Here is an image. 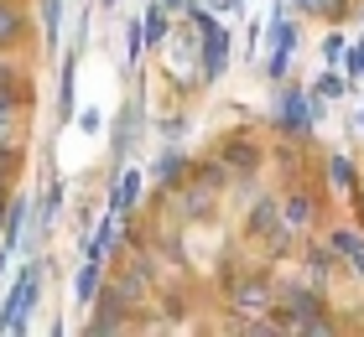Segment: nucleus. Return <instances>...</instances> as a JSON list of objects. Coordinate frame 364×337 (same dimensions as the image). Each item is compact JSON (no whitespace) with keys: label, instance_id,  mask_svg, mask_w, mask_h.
Segmentation results:
<instances>
[{"label":"nucleus","instance_id":"f257e3e1","mask_svg":"<svg viewBox=\"0 0 364 337\" xmlns=\"http://www.w3.org/2000/svg\"><path fill=\"white\" fill-rule=\"evenodd\" d=\"M188 16L198 21V37H203V83H219L224 67H229V26L213 21V16H203L198 6H193Z\"/></svg>","mask_w":364,"mask_h":337},{"label":"nucleus","instance_id":"f03ea898","mask_svg":"<svg viewBox=\"0 0 364 337\" xmlns=\"http://www.w3.org/2000/svg\"><path fill=\"white\" fill-rule=\"evenodd\" d=\"M37 291H42V270L26 265L21 275H16V291L6 301V311H0V332H26V316L37 306Z\"/></svg>","mask_w":364,"mask_h":337},{"label":"nucleus","instance_id":"7ed1b4c3","mask_svg":"<svg viewBox=\"0 0 364 337\" xmlns=\"http://www.w3.org/2000/svg\"><path fill=\"white\" fill-rule=\"evenodd\" d=\"M312 120H318V99H307V94L281 99V125L287 130H312Z\"/></svg>","mask_w":364,"mask_h":337},{"label":"nucleus","instance_id":"20e7f679","mask_svg":"<svg viewBox=\"0 0 364 337\" xmlns=\"http://www.w3.org/2000/svg\"><path fill=\"white\" fill-rule=\"evenodd\" d=\"M73 83H78V53L63 57V83H58V125L73 120Z\"/></svg>","mask_w":364,"mask_h":337},{"label":"nucleus","instance_id":"39448f33","mask_svg":"<svg viewBox=\"0 0 364 337\" xmlns=\"http://www.w3.org/2000/svg\"><path fill=\"white\" fill-rule=\"evenodd\" d=\"M125 311H130L125 301L114 296V291H105V301H99V311H94V322H89V332H94V337H99V332H114V327L125 322Z\"/></svg>","mask_w":364,"mask_h":337},{"label":"nucleus","instance_id":"423d86ee","mask_svg":"<svg viewBox=\"0 0 364 337\" xmlns=\"http://www.w3.org/2000/svg\"><path fill=\"white\" fill-rule=\"evenodd\" d=\"M333 255H338L343 265H354V275L364 280V239H359L354 228H338V233H333Z\"/></svg>","mask_w":364,"mask_h":337},{"label":"nucleus","instance_id":"0eeeda50","mask_svg":"<svg viewBox=\"0 0 364 337\" xmlns=\"http://www.w3.org/2000/svg\"><path fill=\"white\" fill-rule=\"evenodd\" d=\"M26 213H31V202H26V197H16L11 208H6V223H0V244H6V249H21V228H26Z\"/></svg>","mask_w":364,"mask_h":337},{"label":"nucleus","instance_id":"6e6552de","mask_svg":"<svg viewBox=\"0 0 364 337\" xmlns=\"http://www.w3.org/2000/svg\"><path fill=\"white\" fill-rule=\"evenodd\" d=\"M235 306H240V311H266V306H271V285L255 280V275L240 280V285H235Z\"/></svg>","mask_w":364,"mask_h":337},{"label":"nucleus","instance_id":"1a4fd4ad","mask_svg":"<svg viewBox=\"0 0 364 337\" xmlns=\"http://www.w3.org/2000/svg\"><path fill=\"white\" fill-rule=\"evenodd\" d=\"M141 202V172H120L114 182V197H109V213H130Z\"/></svg>","mask_w":364,"mask_h":337},{"label":"nucleus","instance_id":"9d476101","mask_svg":"<svg viewBox=\"0 0 364 337\" xmlns=\"http://www.w3.org/2000/svg\"><path fill=\"white\" fill-rule=\"evenodd\" d=\"M141 26H146V47H161V42H167V6H156V0H151Z\"/></svg>","mask_w":364,"mask_h":337},{"label":"nucleus","instance_id":"9b49d317","mask_svg":"<svg viewBox=\"0 0 364 337\" xmlns=\"http://www.w3.org/2000/svg\"><path fill=\"white\" fill-rule=\"evenodd\" d=\"M94 291H99V255H89V260H84V270H78V285H73V296H78V301H94Z\"/></svg>","mask_w":364,"mask_h":337},{"label":"nucleus","instance_id":"f8f14e48","mask_svg":"<svg viewBox=\"0 0 364 337\" xmlns=\"http://www.w3.org/2000/svg\"><path fill=\"white\" fill-rule=\"evenodd\" d=\"M307 223H312V202H307L302 192H291V197H287V233H291V228H307Z\"/></svg>","mask_w":364,"mask_h":337},{"label":"nucleus","instance_id":"ddd939ff","mask_svg":"<svg viewBox=\"0 0 364 337\" xmlns=\"http://www.w3.org/2000/svg\"><path fill=\"white\" fill-rule=\"evenodd\" d=\"M42 31H47V42L58 47V37H63V0H42Z\"/></svg>","mask_w":364,"mask_h":337},{"label":"nucleus","instance_id":"4468645a","mask_svg":"<svg viewBox=\"0 0 364 337\" xmlns=\"http://www.w3.org/2000/svg\"><path fill=\"white\" fill-rule=\"evenodd\" d=\"M156 177H161V182H177V177H188V161H182L177 150H161V161H156Z\"/></svg>","mask_w":364,"mask_h":337},{"label":"nucleus","instance_id":"2eb2a0df","mask_svg":"<svg viewBox=\"0 0 364 337\" xmlns=\"http://www.w3.org/2000/svg\"><path fill=\"white\" fill-rule=\"evenodd\" d=\"M296 6H302L307 16H328V21H338V16H343V6H349V0H296Z\"/></svg>","mask_w":364,"mask_h":337},{"label":"nucleus","instance_id":"dca6fc26","mask_svg":"<svg viewBox=\"0 0 364 337\" xmlns=\"http://www.w3.org/2000/svg\"><path fill=\"white\" fill-rule=\"evenodd\" d=\"M16 37H21V16H16L11 6H0V47H11Z\"/></svg>","mask_w":364,"mask_h":337},{"label":"nucleus","instance_id":"f3484780","mask_svg":"<svg viewBox=\"0 0 364 337\" xmlns=\"http://www.w3.org/2000/svg\"><path fill=\"white\" fill-rule=\"evenodd\" d=\"M328 177H333V187H354V161L333 156V161H328Z\"/></svg>","mask_w":364,"mask_h":337},{"label":"nucleus","instance_id":"a211bd4d","mask_svg":"<svg viewBox=\"0 0 364 337\" xmlns=\"http://www.w3.org/2000/svg\"><path fill=\"white\" fill-rule=\"evenodd\" d=\"M136 120H141V109H125V120H120V130H114V150H130V135H136Z\"/></svg>","mask_w":364,"mask_h":337},{"label":"nucleus","instance_id":"6ab92c4d","mask_svg":"<svg viewBox=\"0 0 364 337\" xmlns=\"http://www.w3.org/2000/svg\"><path fill=\"white\" fill-rule=\"evenodd\" d=\"M58 208H63V182H53V187H47V197H42V228L58 218Z\"/></svg>","mask_w":364,"mask_h":337},{"label":"nucleus","instance_id":"aec40b11","mask_svg":"<svg viewBox=\"0 0 364 337\" xmlns=\"http://www.w3.org/2000/svg\"><path fill=\"white\" fill-rule=\"evenodd\" d=\"M271 218H276V202H271V197H266V202H255V213H250V233H260V228L271 223Z\"/></svg>","mask_w":364,"mask_h":337},{"label":"nucleus","instance_id":"412c9836","mask_svg":"<svg viewBox=\"0 0 364 337\" xmlns=\"http://www.w3.org/2000/svg\"><path fill=\"white\" fill-rule=\"evenodd\" d=\"M287 62H291V47H276L271 62H266V73H271V78H287Z\"/></svg>","mask_w":364,"mask_h":337},{"label":"nucleus","instance_id":"4be33fe9","mask_svg":"<svg viewBox=\"0 0 364 337\" xmlns=\"http://www.w3.org/2000/svg\"><path fill=\"white\" fill-rule=\"evenodd\" d=\"M224 156H229V161H235V166H240V172H250V166H255V156H250V145H229V150H224Z\"/></svg>","mask_w":364,"mask_h":337},{"label":"nucleus","instance_id":"5701e85b","mask_svg":"<svg viewBox=\"0 0 364 337\" xmlns=\"http://www.w3.org/2000/svg\"><path fill=\"white\" fill-rule=\"evenodd\" d=\"M338 94H343V78H338V73H328V78L318 83V99H338Z\"/></svg>","mask_w":364,"mask_h":337},{"label":"nucleus","instance_id":"b1692460","mask_svg":"<svg viewBox=\"0 0 364 337\" xmlns=\"http://www.w3.org/2000/svg\"><path fill=\"white\" fill-rule=\"evenodd\" d=\"M349 78H364V42L349 47Z\"/></svg>","mask_w":364,"mask_h":337},{"label":"nucleus","instance_id":"393cba45","mask_svg":"<svg viewBox=\"0 0 364 337\" xmlns=\"http://www.w3.org/2000/svg\"><path fill=\"white\" fill-rule=\"evenodd\" d=\"M323 57L338 62V57H343V37H328V42H323Z\"/></svg>","mask_w":364,"mask_h":337},{"label":"nucleus","instance_id":"a878e982","mask_svg":"<svg viewBox=\"0 0 364 337\" xmlns=\"http://www.w3.org/2000/svg\"><path fill=\"white\" fill-rule=\"evenodd\" d=\"M6 182H11V150L0 145V192H6Z\"/></svg>","mask_w":364,"mask_h":337},{"label":"nucleus","instance_id":"bb28decb","mask_svg":"<svg viewBox=\"0 0 364 337\" xmlns=\"http://www.w3.org/2000/svg\"><path fill=\"white\" fill-rule=\"evenodd\" d=\"M11 120H16V109H0V145H6V135H11Z\"/></svg>","mask_w":364,"mask_h":337},{"label":"nucleus","instance_id":"cd10ccee","mask_svg":"<svg viewBox=\"0 0 364 337\" xmlns=\"http://www.w3.org/2000/svg\"><path fill=\"white\" fill-rule=\"evenodd\" d=\"M6 260H11V249H6V244H0V275H6Z\"/></svg>","mask_w":364,"mask_h":337},{"label":"nucleus","instance_id":"c85d7f7f","mask_svg":"<svg viewBox=\"0 0 364 337\" xmlns=\"http://www.w3.org/2000/svg\"><path fill=\"white\" fill-rule=\"evenodd\" d=\"M0 223H6V197H0Z\"/></svg>","mask_w":364,"mask_h":337},{"label":"nucleus","instance_id":"c756f323","mask_svg":"<svg viewBox=\"0 0 364 337\" xmlns=\"http://www.w3.org/2000/svg\"><path fill=\"white\" fill-rule=\"evenodd\" d=\"M99 6H114V0H99Z\"/></svg>","mask_w":364,"mask_h":337}]
</instances>
